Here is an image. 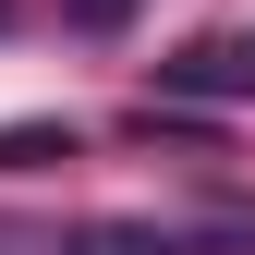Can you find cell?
<instances>
[{"label":"cell","instance_id":"7a4b0ae2","mask_svg":"<svg viewBox=\"0 0 255 255\" xmlns=\"http://www.w3.org/2000/svg\"><path fill=\"white\" fill-rule=\"evenodd\" d=\"M158 85H170V98H255V37H195V49H170Z\"/></svg>","mask_w":255,"mask_h":255},{"label":"cell","instance_id":"5b68a950","mask_svg":"<svg viewBox=\"0 0 255 255\" xmlns=\"http://www.w3.org/2000/svg\"><path fill=\"white\" fill-rule=\"evenodd\" d=\"M0 24H12V0H0Z\"/></svg>","mask_w":255,"mask_h":255},{"label":"cell","instance_id":"277c9868","mask_svg":"<svg viewBox=\"0 0 255 255\" xmlns=\"http://www.w3.org/2000/svg\"><path fill=\"white\" fill-rule=\"evenodd\" d=\"M73 12H85V24H122V12H134V0H73Z\"/></svg>","mask_w":255,"mask_h":255},{"label":"cell","instance_id":"6da1fadb","mask_svg":"<svg viewBox=\"0 0 255 255\" xmlns=\"http://www.w3.org/2000/svg\"><path fill=\"white\" fill-rule=\"evenodd\" d=\"M61 255H255V219H85Z\"/></svg>","mask_w":255,"mask_h":255},{"label":"cell","instance_id":"3957f363","mask_svg":"<svg viewBox=\"0 0 255 255\" xmlns=\"http://www.w3.org/2000/svg\"><path fill=\"white\" fill-rule=\"evenodd\" d=\"M37 158H73V134H49V122L37 134H0V170H37Z\"/></svg>","mask_w":255,"mask_h":255}]
</instances>
